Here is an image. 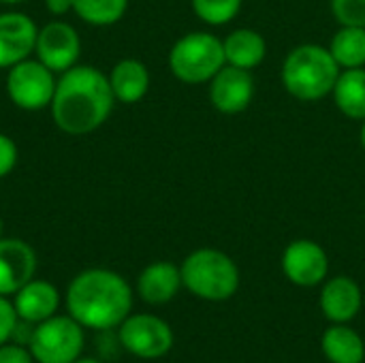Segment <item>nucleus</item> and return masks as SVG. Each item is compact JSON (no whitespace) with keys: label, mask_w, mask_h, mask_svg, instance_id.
<instances>
[{"label":"nucleus","mask_w":365,"mask_h":363,"mask_svg":"<svg viewBox=\"0 0 365 363\" xmlns=\"http://www.w3.org/2000/svg\"><path fill=\"white\" fill-rule=\"evenodd\" d=\"M36 60H41L49 71L64 73L73 68L81 53V39L79 32L68 24L53 19L38 28L36 45H34Z\"/></svg>","instance_id":"nucleus-10"},{"label":"nucleus","mask_w":365,"mask_h":363,"mask_svg":"<svg viewBox=\"0 0 365 363\" xmlns=\"http://www.w3.org/2000/svg\"><path fill=\"white\" fill-rule=\"evenodd\" d=\"M184 289L205 302L231 300L242 282L237 263L218 248H197L180 265Z\"/></svg>","instance_id":"nucleus-4"},{"label":"nucleus","mask_w":365,"mask_h":363,"mask_svg":"<svg viewBox=\"0 0 365 363\" xmlns=\"http://www.w3.org/2000/svg\"><path fill=\"white\" fill-rule=\"evenodd\" d=\"M118 342L133 357L154 362L173 349L175 336L165 319L150 312H130L118 327Z\"/></svg>","instance_id":"nucleus-7"},{"label":"nucleus","mask_w":365,"mask_h":363,"mask_svg":"<svg viewBox=\"0 0 365 363\" xmlns=\"http://www.w3.org/2000/svg\"><path fill=\"white\" fill-rule=\"evenodd\" d=\"M133 287L128 280L107 267L79 272L66 289V315L83 329L113 332L133 312Z\"/></svg>","instance_id":"nucleus-2"},{"label":"nucleus","mask_w":365,"mask_h":363,"mask_svg":"<svg viewBox=\"0 0 365 363\" xmlns=\"http://www.w3.org/2000/svg\"><path fill=\"white\" fill-rule=\"evenodd\" d=\"M17 156H19V152H17L15 141L9 135L0 133V180L6 178L15 169Z\"/></svg>","instance_id":"nucleus-26"},{"label":"nucleus","mask_w":365,"mask_h":363,"mask_svg":"<svg viewBox=\"0 0 365 363\" xmlns=\"http://www.w3.org/2000/svg\"><path fill=\"white\" fill-rule=\"evenodd\" d=\"M56 73L41 60L26 58L9 68L6 94L11 103L24 111H43L51 105L56 92Z\"/></svg>","instance_id":"nucleus-8"},{"label":"nucleus","mask_w":365,"mask_h":363,"mask_svg":"<svg viewBox=\"0 0 365 363\" xmlns=\"http://www.w3.org/2000/svg\"><path fill=\"white\" fill-rule=\"evenodd\" d=\"M167 62L171 75L182 83H210V79L227 64L222 39L205 30L186 32L171 45Z\"/></svg>","instance_id":"nucleus-5"},{"label":"nucleus","mask_w":365,"mask_h":363,"mask_svg":"<svg viewBox=\"0 0 365 363\" xmlns=\"http://www.w3.org/2000/svg\"><path fill=\"white\" fill-rule=\"evenodd\" d=\"M128 9V0H73V13L90 26L107 28L118 24Z\"/></svg>","instance_id":"nucleus-22"},{"label":"nucleus","mask_w":365,"mask_h":363,"mask_svg":"<svg viewBox=\"0 0 365 363\" xmlns=\"http://www.w3.org/2000/svg\"><path fill=\"white\" fill-rule=\"evenodd\" d=\"M17 323H19V317H17V312H15L13 300L0 295V344L11 342Z\"/></svg>","instance_id":"nucleus-25"},{"label":"nucleus","mask_w":365,"mask_h":363,"mask_svg":"<svg viewBox=\"0 0 365 363\" xmlns=\"http://www.w3.org/2000/svg\"><path fill=\"white\" fill-rule=\"evenodd\" d=\"M115 103L103 71L92 64H75L60 73L49 109L62 133L79 137L101 128L109 120Z\"/></svg>","instance_id":"nucleus-1"},{"label":"nucleus","mask_w":365,"mask_h":363,"mask_svg":"<svg viewBox=\"0 0 365 363\" xmlns=\"http://www.w3.org/2000/svg\"><path fill=\"white\" fill-rule=\"evenodd\" d=\"M38 28L21 11L0 13V68H11L34 53Z\"/></svg>","instance_id":"nucleus-12"},{"label":"nucleus","mask_w":365,"mask_h":363,"mask_svg":"<svg viewBox=\"0 0 365 363\" xmlns=\"http://www.w3.org/2000/svg\"><path fill=\"white\" fill-rule=\"evenodd\" d=\"M222 49L227 64L255 71L267 56V41L255 28H235L222 39Z\"/></svg>","instance_id":"nucleus-18"},{"label":"nucleus","mask_w":365,"mask_h":363,"mask_svg":"<svg viewBox=\"0 0 365 363\" xmlns=\"http://www.w3.org/2000/svg\"><path fill=\"white\" fill-rule=\"evenodd\" d=\"M359 143H361V148H364L365 152V120L361 122V128H359Z\"/></svg>","instance_id":"nucleus-30"},{"label":"nucleus","mask_w":365,"mask_h":363,"mask_svg":"<svg viewBox=\"0 0 365 363\" xmlns=\"http://www.w3.org/2000/svg\"><path fill=\"white\" fill-rule=\"evenodd\" d=\"M60 302L62 297H60L58 287L41 278H32L13 295V306H15L19 321L30 323V325H38L51 319L53 315H58Z\"/></svg>","instance_id":"nucleus-15"},{"label":"nucleus","mask_w":365,"mask_h":363,"mask_svg":"<svg viewBox=\"0 0 365 363\" xmlns=\"http://www.w3.org/2000/svg\"><path fill=\"white\" fill-rule=\"evenodd\" d=\"M321 351L329 363H364L365 342L351 323H329L321 338Z\"/></svg>","instance_id":"nucleus-19"},{"label":"nucleus","mask_w":365,"mask_h":363,"mask_svg":"<svg viewBox=\"0 0 365 363\" xmlns=\"http://www.w3.org/2000/svg\"><path fill=\"white\" fill-rule=\"evenodd\" d=\"M334 103L338 111L351 120H365V66L361 68H344L338 75L334 86Z\"/></svg>","instance_id":"nucleus-20"},{"label":"nucleus","mask_w":365,"mask_h":363,"mask_svg":"<svg viewBox=\"0 0 365 363\" xmlns=\"http://www.w3.org/2000/svg\"><path fill=\"white\" fill-rule=\"evenodd\" d=\"M0 237H2V218H0Z\"/></svg>","instance_id":"nucleus-32"},{"label":"nucleus","mask_w":365,"mask_h":363,"mask_svg":"<svg viewBox=\"0 0 365 363\" xmlns=\"http://www.w3.org/2000/svg\"><path fill=\"white\" fill-rule=\"evenodd\" d=\"M255 77L252 71L237 68L225 64L212 79H210V103L216 111L225 116H237L246 111L255 98Z\"/></svg>","instance_id":"nucleus-11"},{"label":"nucleus","mask_w":365,"mask_h":363,"mask_svg":"<svg viewBox=\"0 0 365 363\" xmlns=\"http://www.w3.org/2000/svg\"><path fill=\"white\" fill-rule=\"evenodd\" d=\"M135 289L141 302H145L148 306L169 304L180 293V289H184L180 265L171 261H154L145 265L137 276Z\"/></svg>","instance_id":"nucleus-16"},{"label":"nucleus","mask_w":365,"mask_h":363,"mask_svg":"<svg viewBox=\"0 0 365 363\" xmlns=\"http://www.w3.org/2000/svg\"><path fill=\"white\" fill-rule=\"evenodd\" d=\"M244 0H190L195 15L207 26H227L242 11Z\"/></svg>","instance_id":"nucleus-23"},{"label":"nucleus","mask_w":365,"mask_h":363,"mask_svg":"<svg viewBox=\"0 0 365 363\" xmlns=\"http://www.w3.org/2000/svg\"><path fill=\"white\" fill-rule=\"evenodd\" d=\"M45 11L53 17H62L73 11V0H45Z\"/></svg>","instance_id":"nucleus-28"},{"label":"nucleus","mask_w":365,"mask_h":363,"mask_svg":"<svg viewBox=\"0 0 365 363\" xmlns=\"http://www.w3.org/2000/svg\"><path fill=\"white\" fill-rule=\"evenodd\" d=\"M364 363H365V362H364Z\"/></svg>","instance_id":"nucleus-33"},{"label":"nucleus","mask_w":365,"mask_h":363,"mask_svg":"<svg viewBox=\"0 0 365 363\" xmlns=\"http://www.w3.org/2000/svg\"><path fill=\"white\" fill-rule=\"evenodd\" d=\"M0 363H34L28 347L17 342L0 344Z\"/></svg>","instance_id":"nucleus-27"},{"label":"nucleus","mask_w":365,"mask_h":363,"mask_svg":"<svg viewBox=\"0 0 365 363\" xmlns=\"http://www.w3.org/2000/svg\"><path fill=\"white\" fill-rule=\"evenodd\" d=\"M340 71L329 47L302 43L284 56L280 81L293 98L314 103L331 96Z\"/></svg>","instance_id":"nucleus-3"},{"label":"nucleus","mask_w":365,"mask_h":363,"mask_svg":"<svg viewBox=\"0 0 365 363\" xmlns=\"http://www.w3.org/2000/svg\"><path fill=\"white\" fill-rule=\"evenodd\" d=\"M24 0H0V4H6V6H13V4H19Z\"/></svg>","instance_id":"nucleus-31"},{"label":"nucleus","mask_w":365,"mask_h":363,"mask_svg":"<svg viewBox=\"0 0 365 363\" xmlns=\"http://www.w3.org/2000/svg\"><path fill=\"white\" fill-rule=\"evenodd\" d=\"M36 274V252L19 237H0V295L13 297Z\"/></svg>","instance_id":"nucleus-13"},{"label":"nucleus","mask_w":365,"mask_h":363,"mask_svg":"<svg viewBox=\"0 0 365 363\" xmlns=\"http://www.w3.org/2000/svg\"><path fill=\"white\" fill-rule=\"evenodd\" d=\"M329 9L340 26L365 28V0H329Z\"/></svg>","instance_id":"nucleus-24"},{"label":"nucleus","mask_w":365,"mask_h":363,"mask_svg":"<svg viewBox=\"0 0 365 363\" xmlns=\"http://www.w3.org/2000/svg\"><path fill=\"white\" fill-rule=\"evenodd\" d=\"M107 79H109L115 101L124 105H135L141 98H145L150 83H152L150 68L137 58H124L115 62Z\"/></svg>","instance_id":"nucleus-17"},{"label":"nucleus","mask_w":365,"mask_h":363,"mask_svg":"<svg viewBox=\"0 0 365 363\" xmlns=\"http://www.w3.org/2000/svg\"><path fill=\"white\" fill-rule=\"evenodd\" d=\"M83 347L86 329L68 315H53L34 325L28 342L34 363H73L81 357Z\"/></svg>","instance_id":"nucleus-6"},{"label":"nucleus","mask_w":365,"mask_h":363,"mask_svg":"<svg viewBox=\"0 0 365 363\" xmlns=\"http://www.w3.org/2000/svg\"><path fill=\"white\" fill-rule=\"evenodd\" d=\"M73 363H103V362H101V359H94V357H83V355H81L79 359H75Z\"/></svg>","instance_id":"nucleus-29"},{"label":"nucleus","mask_w":365,"mask_h":363,"mask_svg":"<svg viewBox=\"0 0 365 363\" xmlns=\"http://www.w3.org/2000/svg\"><path fill=\"white\" fill-rule=\"evenodd\" d=\"M319 306L329 323H351L364 306V293L355 278L331 276L321 285Z\"/></svg>","instance_id":"nucleus-14"},{"label":"nucleus","mask_w":365,"mask_h":363,"mask_svg":"<svg viewBox=\"0 0 365 363\" xmlns=\"http://www.w3.org/2000/svg\"><path fill=\"white\" fill-rule=\"evenodd\" d=\"M280 267L291 285L314 289L329 278V255L314 240H293L282 252Z\"/></svg>","instance_id":"nucleus-9"},{"label":"nucleus","mask_w":365,"mask_h":363,"mask_svg":"<svg viewBox=\"0 0 365 363\" xmlns=\"http://www.w3.org/2000/svg\"><path fill=\"white\" fill-rule=\"evenodd\" d=\"M329 51L338 66L344 68H361L365 66V28L364 26H340L331 41Z\"/></svg>","instance_id":"nucleus-21"}]
</instances>
